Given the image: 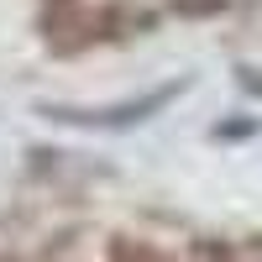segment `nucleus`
<instances>
[{
	"label": "nucleus",
	"mask_w": 262,
	"mask_h": 262,
	"mask_svg": "<svg viewBox=\"0 0 262 262\" xmlns=\"http://www.w3.org/2000/svg\"><path fill=\"white\" fill-rule=\"evenodd\" d=\"M231 6V0H168V11L173 16H189V21H200V16H221Z\"/></svg>",
	"instance_id": "7ed1b4c3"
},
{
	"label": "nucleus",
	"mask_w": 262,
	"mask_h": 262,
	"mask_svg": "<svg viewBox=\"0 0 262 262\" xmlns=\"http://www.w3.org/2000/svg\"><path fill=\"white\" fill-rule=\"evenodd\" d=\"M184 90H189V79H168L158 90L116 100V105H37V116L63 121V126H90V131H121V126H142L147 116H163Z\"/></svg>",
	"instance_id": "f257e3e1"
},
{
	"label": "nucleus",
	"mask_w": 262,
	"mask_h": 262,
	"mask_svg": "<svg viewBox=\"0 0 262 262\" xmlns=\"http://www.w3.org/2000/svg\"><path fill=\"white\" fill-rule=\"evenodd\" d=\"M252 121H231V126H215V137H252Z\"/></svg>",
	"instance_id": "39448f33"
},
{
	"label": "nucleus",
	"mask_w": 262,
	"mask_h": 262,
	"mask_svg": "<svg viewBox=\"0 0 262 262\" xmlns=\"http://www.w3.org/2000/svg\"><path fill=\"white\" fill-rule=\"evenodd\" d=\"M0 262H21V257H0Z\"/></svg>",
	"instance_id": "0eeeda50"
},
{
	"label": "nucleus",
	"mask_w": 262,
	"mask_h": 262,
	"mask_svg": "<svg viewBox=\"0 0 262 262\" xmlns=\"http://www.w3.org/2000/svg\"><path fill=\"white\" fill-rule=\"evenodd\" d=\"M105 262H173V257L163 247H152V242H137V236H116L105 247Z\"/></svg>",
	"instance_id": "f03ea898"
},
{
	"label": "nucleus",
	"mask_w": 262,
	"mask_h": 262,
	"mask_svg": "<svg viewBox=\"0 0 262 262\" xmlns=\"http://www.w3.org/2000/svg\"><path fill=\"white\" fill-rule=\"evenodd\" d=\"M236 84H242L247 95H257V100H262V74H257V69H236Z\"/></svg>",
	"instance_id": "20e7f679"
},
{
	"label": "nucleus",
	"mask_w": 262,
	"mask_h": 262,
	"mask_svg": "<svg viewBox=\"0 0 262 262\" xmlns=\"http://www.w3.org/2000/svg\"><path fill=\"white\" fill-rule=\"evenodd\" d=\"M221 262H262V252H257V242H252V247H242V252H221Z\"/></svg>",
	"instance_id": "423d86ee"
}]
</instances>
